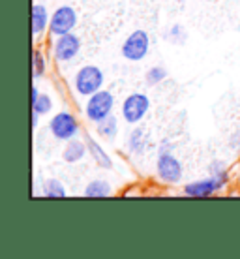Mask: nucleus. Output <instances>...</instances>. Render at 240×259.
Returning a JSON list of instances; mask_svg holds the SVG:
<instances>
[{
	"label": "nucleus",
	"instance_id": "f257e3e1",
	"mask_svg": "<svg viewBox=\"0 0 240 259\" xmlns=\"http://www.w3.org/2000/svg\"><path fill=\"white\" fill-rule=\"evenodd\" d=\"M156 177L162 184L176 186L184 177V165L173 152V145L169 141L160 143L156 154Z\"/></svg>",
	"mask_w": 240,
	"mask_h": 259
},
{
	"label": "nucleus",
	"instance_id": "f03ea898",
	"mask_svg": "<svg viewBox=\"0 0 240 259\" xmlns=\"http://www.w3.org/2000/svg\"><path fill=\"white\" fill-rule=\"evenodd\" d=\"M105 84V73L104 70L96 64H84L81 66L72 77L73 92L81 98H88L102 91Z\"/></svg>",
	"mask_w": 240,
	"mask_h": 259
},
{
	"label": "nucleus",
	"instance_id": "7ed1b4c3",
	"mask_svg": "<svg viewBox=\"0 0 240 259\" xmlns=\"http://www.w3.org/2000/svg\"><path fill=\"white\" fill-rule=\"evenodd\" d=\"M231 175L223 173V175H208L197 181H191L182 186V194L186 197H194V199H205V197H212V195L221 194L227 188Z\"/></svg>",
	"mask_w": 240,
	"mask_h": 259
},
{
	"label": "nucleus",
	"instance_id": "20e7f679",
	"mask_svg": "<svg viewBox=\"0 0 240 259\" xmlns=\"http://www.w3.org/2000/svg\"><path fill=\"white\" fill-rule=\"evenodd\" d=\"M47 130H49V134L55 141L59 143H68L79 137L81 134V122H79V118L73 115L72 111L68 109H62L59 113H55L47 124Z\"/></svg>",
	"mask_w": 240,
	"mask_h": 259
},
{
	"label": "nucleus",
	"instance_id": "39448f33",
	"mask_svg": "<svg viewBox=\"0 0 240 259\" xmlns=\"http://www.w3.org/2000/svg\"><path fill=\"white\" fill-rule=\"evenodd\" d=\"M113 109H115V94L111 91H105V89L88 96L83 105L84 118L90 124H98L105 120L107 117H111Z\"/></svg>",
	"mask_w": 240,
	"mask_h": 259
},
{
	"label": "nucleus",
	"instance_id": "423d86ee",
	"mask_svg": "<svg viewBox=\"0 0 240 259\" xmlns=\"http://www.w3.org/2000/svg\"><path fill=\"white\" fill-rule=\"evenodd\" d=\"M150 107H152V102H150V96L145 94V92H131L124 98L122 105H120V115H122V120L130 126H137L147 115H149Z\"/></svg>",
	"mask_w": 240,
	"mask_h": 259
},
{
	"label": "nucleus",
	"instance_id": "0eeeda50",
	"mask_svg": "<svg viewBox=\"0 0 240 259\" xmlns=\"http://www.w3.org/2000/svg\"><path fill=\"white\" fill-rule=\"evenodd\" d=\"M150 51V34L143 28H137L126 36V39L120 46V55L128 62H141L147 59Z\"/></svg>",
	"mask_w": 240,
	"mask_h": 259
},
{
	"label": "nucleus",
	"instance_id": "6e6552de",
	"mask_svg": "<svg viewBox=\"0 0 240 259\" xmlns=\"http://www.w3.org/2000/svg\"><path fill=\"white\" fill-rule=\"evenodd\" d=\"M83 41L75 32L64 34V36H57L51 41V57L57 64H66L77 59V55L81 53Z\"/></svg>",
	"mask_w": 240,
	"mask_h": 259
},
{
	"label": "nucleus",
	"instance_id": "1a4fd4ad",
	"mask_svg": "<svg viewBox=\"0 0 240 259\" xmlns=\"http://www.w3.org/2000/svg\"><path fill=\"white\" fill-rule=\"evenodd\" d=\"M79 23V15L75 8L70 4H62L55 12H51V23H49V38H57V36H64L75 30Z\"/></svg>",
	"mask_w": 240,
	"mask_h": 259
},
{
	"label": "nucleus",
	"instance_id": "9d476101",
	"mask_svg": "<svg viewBox=\"0 0 240 259\" xmlns=\"http://www.w3.org/2000/svg\"><path fill=\"white\" fill-rule=\"evenodd\" d=\"M49 23H51V13L47 10L45 4L34 2L32 12H30V26H32V41L34 46H38L39 39L45 38L49 32Z\"/></svg>",
	"mask_w": 240,
	"mask_h": 259
},
{
	"label": "nucleus",
	"instance_id": "9b49d317",
	"mask_svg": "<svg viewBox=\"0 0 240 259\" xmlns=\"http://www.w3.org/2000/svg\"><path fill=\"white\" fill-rule=\"evenodd\" d=\"M84 141H86V147H88V156H90L94 163H96L100 169H105V171H113L115 169V162L107 150L98 143V139L90 136V134H84Z\"/></svg>",
	"mask_w": 240,
	"mask_h": 259
},
{
	"label": "nucleus",
	"instance_id": "f8f14e48",
	"mask_svg": "<svg viewBox=\"0 0 240 259\" xmlns=\"http://www.w3.org/2000/svg\"><path fill=\"white\" fill-rule=\"evenodd\" d=\"M62 160H64L66 163H79L83 162L84 158L88 156V147H86V141L83 139H79V137H75V139H72V141L64 143V149H62Z\"/></svg>",
	"mask_w": 240,
	"mask_h": 259
},
{
	"label": "nucleus",
	"instance_id": "ddd939ff",
	"mask_svg": "<svg viewBox=\"0 0 240 259\" xmlns=\"http://www.w3.org/2000/svg\"><path fill=\"white\" fill-rule=\"evenodd\" d=\"M149 147V137L141 126H131L130 134L126 137V149L131 156H143Z\"/></svg>",
	"mask_w": 240,
	"mask_h": 259
},
{
	"label": "nucleus",
	"instance_id": "4468645a",
	"mask_svg": "<svg viewBox=\"0 0 240 259\" xmlns=\"http://www.w3.org/2000/svg\"><path fill=\"white\" fill-rule=\"evenodd\" d=\"M113 194H115V190L111 186V182L105 179H94V181L86 182V186L83 188V197H88V199H102V197H109Z\"/></svg>",
	"mask_w": 240,
	"mask_h": 259
},
{
	"label": "nucleus",
	"instance_id": "2eb2a0df",
	"mask_svg": "<svg viewBox=\"0 0 240 259\" xmlns=\"http://www.w3.org/2000/svg\"><path fill=\"white\" fill-rule=\"evenodd\" d=\"M41 197H45V199H64L68 197V190H66L64 182L60 181V179H45V181L41 182V192H39Z\"/></svg>",
	"mask_w": 240,
	"mask_h": 259
},
{
	"label": "nucleus",
	"instance_id": "dca6fc26",
	"mask_svg": "<svg viewBox=\"0 0 240 259\" xmlns=\"http://www.w3.org/2000/svg\"><path fill=\"white\" fill-rule=\"evenodd\" d=\"M47 71H49V59H47L45 51L36 46L32 51V79L39 81L41 77H45Z\"/></svg>",
	"mask_w": 240,
	"mask_h": 259
},
{
	"label": "nucleus",
	"instance_id": "f3484780",
	"mask_svg": "<svg viewBox=\"0 0 240 259\" xmlns=\"http://www.w3.org/2000/svg\"><path fill=\"white\" fill-rule=\"evenodd\" d=\"M94 126H96L98 137H102V139H105V141H113V139H117L118 118L115 117V115H111V117H107L105 120H102V122L94 124Z\"/></svg>",
	"mask_w": 240,
	"mask_h": 259
},
{
	"label": "nucleus",
	"instance_id": "a211bd4d",
	"mask_svg": "<svg viewBox=\"0 0 240 259\" xmlns=\"http://www.w3.org/2000/svg\"><path fill=\"white\" fill-rule=\"evenodd\" d=\"M165 79H167V70L160 64L149 68L147 73H145V83H147V87H158V84L163 83Z\"/></svg>",
	"mask_w": 240,
	"mask_h": 259
},
{
	"label": "nucleus",
	"instance_id": "6ab92c4d",
	"mask_svg": "<svg viewBox=\"0 0 240 259\" xmlns=\"http://www.w3.org/2000/svg\"><path fill=\"white\" fill-rule=\"evenodd\" d=\"M32 111H36L38 115H41V117H45V115H49L53 109H55V102H53V98L49 96V94H45V92H41L39 94V98L34 102L32 105Z\"/></svg>",
	"mask_w": 240,
	"mask_h": 259
},
{
	"label": "nucleus",
	"instance_id": "aec40b11",
	"mask_svg": "<svg viewBox=\"0 0 240 259\" xmlns=\"http://www.w3.org/2000/svg\"><path fill=\"white\" fill-rule=\"evenodd\" d=\"M165 38H167L171 44H175V46H184L186 39H188V34H186V28H184V26L175 23V25H171V28L167 30Z\"/></svg>",
	"mask_w": 240,
	"mask_h": 259
},
{
	"label": "nucleus",
	"instance_id": "412c9836",
	"mask_svg": "<svg viewBox=\"0 0 240 259\" xmlns=\"http://www.w3.org/2000/svg\"><path fill=\"white\" fill-rule=\"evenodd\" d=\"M208 175H223V173H229V163L225 160H220L216 158L208 163Z\"/></svg>",
	"mask_w": 240,
	"mask_h": 259
},
{
	"label": "nucleus",
	"instance_id": "4be33fe9",
	"mask_svg": "<svg viewBox=\"0 0 240 259\" xmlns=\"http://www.w3.org/2000/svg\"><path fill=\"white\" fill-rule=\"evenodd\" d=\"M229 149L233 152H240V130H234L229 136Z\"/></svg>",
	"mask_w": 240,
	"mask_h": 259
},
{
	"label": "nucleus",
	"instance_id": "5701e85b",
	"mask_svg": "<svg viewBox=\"0 0 240 259\" xmlns=\"http://www.w3.org/2000/svg\"><path fill=\"white\" fill-rule=\"evenodd\" d=\"M39 94H41V91H39V89H38V84H36V83H32V87H30V105H32L34 102H36V100H38V98H39Z\"/></svg>",
	"mask_w": 240,
	"mask_h": 259
},
{
	"label": "nucleus",
	"instance_id": "b1692460",
	"mask_svg": "<svg viewBox=\"0 0 240 259\" xmlns=\"http://www.w3.org/2000/svg\"><path fill=\"white\" fill-rule=\"evenodd\" d=\"M30 115H32V130L36 132V130L39 128V117H41V115H38L36 111H30Z\"/></svg>",
	"mask_w": 240,
	"mask_h": 259
},
{
	"label": "nucleus",
	"instance_id": "393cba45",
	"mask_svg": "<svg viewBox=\"0 0 240 259\" xmlns=\"http://www.w3.org/2000/svg\"><path fill=\"white\" fill-rule=\"evenodd\" d=\"M176 4H184V2H186V0H175Z\"/></svg>",
	"mask_w": 240,
	"mask_h": 259
}]
</instances>
